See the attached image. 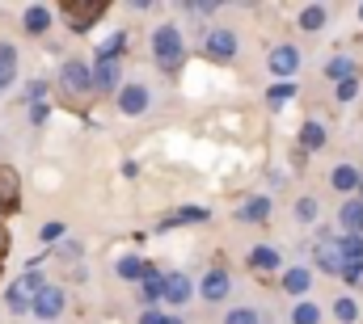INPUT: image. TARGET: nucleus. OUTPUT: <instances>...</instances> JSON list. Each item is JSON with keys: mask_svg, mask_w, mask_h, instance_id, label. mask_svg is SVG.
<instances>
[{"mask_svg": "<svg viewBox=\"0 0 363 324\" xmlns=\"http://www.w3.org/2000/svg\"><path fill=\"white\" fill-rule=\"evenodd\" d=\"M334 312H338V320H355V316H359V303H355V299H338V308H334Z\"/></svg>", "mask_w": 363, "mask_h": 324, "instance_id": "cd10ccee", "label": "nucleus"}, {"mask_svg": "<svg viewBox=\"0 0 363 324\" xmlns=\"http://www.w3.org/2000/svg\"><path fill=\"white\" fill-rule=\"evenodd\" d=\"M30 312H34L38 320H55V316L64 312V291H60V287H43L38 299L30 303Z\"/></svg>", "mask_w": 363, "mask_h": 324, "instance_id": "20e7f679", "label": "nucleus"}, {"mask_svg": "<svg viewBox=\"0 0 363 324\" xmlns=\"http://www.w3.org/2000/svg\"><path fill=\"white\" fill-rule=\"evenodd\" d=\"M161 299H169V303L190 299V278H186V274H169V278H165V291H161Z\"/></svg>", "mask_w": 363, "mask_h": 324, "instance_id": "ddd939ff", "label": "nucleus"}, {"mask_svg": "<svg viewBox=\"0 0 363 324\" xmlns=\"http://www.w3.org/2000/svg\"><path fill=\"white\" fill-rule=\"evenodd\" d=\"M342 265H347L342 244L338 241H321L317 244V270H321V274H342Z\"/></svg>", "mask_w": 363, "mask_h": 324, "instance_id": "423d86ee", "label": "nucleus"}, {"mask_svg": "<svg viewBox=\"0 0 363 324\" xmlns=\"http://www.w3.org/2000/svg\"><path fill=\"white\" fill-rule=\"evenodd\" d=\"M60 236H64V224H47L43 228V241H60Z\"/></svg>", "mask_w": 363, "mask_h": 324, "instance_id": "473e14b6", "label": "nucleus"}, {"mask_svg": "<svg viewBox=\"0 0 363 324\" xmlns=\"http://www.w3.org/2000/svg\"><path fill=\"white\" fill-rule=\"evenodd\" d=\"M283 287H287L291 295H304V291H308V270H287V274H283Z\"/></svg>", "mask_w": 363, "mask_h": 324, "instance_id": "6ab92c4d", "label": "nucleus"}, {"mask_svg": "<svg viewBox=\"0 0 363 324\" xmlns=\"http://www.w3.org/2000/svg\"><path fill=\"white\" fill-rule=\"evenodd\" d=\"M101 13H106V0H64V17H68L77 30H89Z\"/></svg>", "mask_w": 363, "mask_h": 324, "instance_id": "7ed1b4c3", "label": "nucleus"}, {"mask_svg": "<svg viewBox=\"0 0 363 324\" xmlns=\"http://www.w3.org/2000/svg\"><path fill=\"white\" fill-rule=\"evenodd\" d=\"M342 278H347V282H359L363 278V261H347V265H342Z\"/></svg>", "mask_w": 363, "mask_h": 324, "instance_id": "c85d7f7f", "label": "nucleus"}, {"mask_svg": "<svg viewBox=\"0 0 363 324\" xmlns=\"http://www.w3.org/2000/svg\"><path fill=\"white\" fill-rule=\"evenodd\" d=\"M291 320H296V324H317V320H321V312H317L313 303H300V308L291 312Z\"/></svg>", "mask_w": 363, "mask_h": 324, "instance_id": "393cba45", "label": "nucleus"}, {"mask_svg": "<svg viewBox=\"0 0 363 324\" xmlns=\"http://www.w3.org/2000/svg\"><path fill=\"white\" fill-rule=\"evenodd\" d=\"M174 219H178V224H194V219H203V211H194V207H190V211H178Z\"/></svg>", "mask_w": 363, "mask_h": 324, "instance_id": "72a5a7b5", "label": "nucleus"}, {"mask_svg": "<svg viewBox=\"0 0 363 324\" xmlns=\"http://www.w3.org/2000/svg\"><path fill=\"white\" fill-rule=\"evenodd\" d=\"M4 253H9V232L0 228V261H4Z\"/></svg>", "mask_w": 363, "mask_h": 324, "instance_id": "c9c22d12", "label": "nucleus"}, {"mask_svg": "<svg viewBox=\"0 0 363 324\" xmlns=\"http://www.w3.org/2000/svg\"><path fill=\"white\" fill-rule=\"evenodd\" d=\"M338 219H342V228H347L351 236H359V232H363V198H351V202H342Z\"/></svg>", "mask_w": 363, "mask_h": 324, "instance_id": "9b49d317", "label": "nucleus"}, {"mask_svg": "<svg viewBox=\"0 0 363 324\" xmlns=\"http://www.w3.org/2000/svg\"><path fill=\"white\" fill-rule=\"evenodd\" d=\"M89 84H93V81H89V68H85L81 59H72V64H64V88H68L72 97H81V93H85Z\"/></svg>", "mask_w": 363, "mask_h": 324, "instance_id": "6e6552de", "label": "nucleus"}, {"mask_svg": "<svg viewBox=\"0 0 363 324\" xmlns=\"http://www.w3.org/2000/svg\"><path fill=\"white\" fill-rule=\"evenodd\" d=\"M144 270H148V265H144L140 257H123V261H118V274H123V278H144Z\"/></svg>", "mask_w": 363, "mask_h": 324, "instance_id": "5701e85b", "label": "nucleus"}, {"mask_svg": "<svg viewBox=\"0 0 363 324\" xmlns=\"http://www.w3.org/2000/svg\"><path fill=\"white\" fill-rule=\"evenodd\" d=\"M47 25H51V13H47L43 4L26 8V30H30V34H47Z\"/></svg>", "mask_w": 363, "mask_h": 324, "instance_id": "2eb2a0df", "label": "nucleus"}, {"mask_svg": "<svg viewBox=\"0 0 363 324\" xmlns=\"http://www.w3.org/2000/svg\"><path fill=\"white\" fill-rule=\"evenodd\" d=\"M321 144H325V131H321L317 122H308V127H304V148H321Z\"/></svg>", "mask_w": 363, "mask_h": 324, "instance_id": "bb28decb", "label": "nucleus"}, {"mask_svg": "<svg viewBox=\"0 0 363 324\" xmlns=\"http://www.w3.org/2000/svg\"><path fill=\"white\" fill-rule=\"evenodd\" d=\"M140 324H182V320H169V316H161V312H144Z\"/></svg>", "mask_w": 363, "mask_h": 324, "instance_id": "c756f323", "label": "nucleus"}, {"mask_svg": "<svg viewBox=\"0 0 363 324\" xmlns=\"http://www.w3.org/2000/svg\"><path fill=\"white\" fill-rule=\"evenodd\" d=\"M267 215H271V202H267V198H254V202L241 207V219H254V224H258V219H267Z\"/></svg>", "mask_w": 363, "mask_h": 324, "instance_id": "aec40b11", "label": "nucleus"}, {"mask_svg": "<svg viewBox=\"0 0 363 324\" xmlns=\"http://www.w3.org/2000/svg\"><path fill=\"white\" fill-rule=\"evenodd\" d=\"M300 215H304V219H313V215H317V202H313V198H304V202H300Z\"/></svg>", "mask_w": 363, "mask_h": 324, "instance_id": "f704fd0d", "label": "nucleus"}, {"mask_svg": "<svg viewBox=\"0 0 363 324\" xmlns=\"http://www.w3.org/2000/svg\"><path fill=\"white\" fill-rule=\"evenodd\" d=\"M207 55H211V59H233V55H237L233 30H211V34H207Z\"/></svg>", "mask_w": 363, "mask_h": 324, "instance_id": "0eeeda50", "label": "nucleus"}, {"mask_svg": "<svg viewBox=\"0 0 363 324\" xmlns=\"http://www.w3.org/2000/svg\"><path fill=\"white\" fill-rule=\"evenodd\" d=\"M355 88H359V84H355V76H351V81L338 84V97H342V101H351V97H355Z\"/></svg>", "mask_w": 363, "mask_h": 324, "instance_id": "2f4dec72", "label": "nucleus"}, {"mask_svg": "<svg viewBox=\"0 0 363 324\" xmlns=\"http://www.w3.org/2000/svg\"><path fill=\"white\" fill-rule=\"evenodd\" d=\"M267 97H271V105H287V101L296 97V84H291V81L274 84V88H271V93H267Z\"/></svg>", "mask_w": 363, "mask_h": 324, "instance_id": "b1692460", "label": "nucleus"}, {"mask_svg": "<svg viewBox=\"0 0 363 324\" xmlns=\"http://www.w3.org/2000/svg\"><path fill=\"white\" fill-rule=\"evenodd\" d=\"M334 185H338V190H355V185H359V173L342 164V168H334Z\"/></svg>", "mask_w": 363, "mask_h": 324, "instance_id": "4be33fe9", "label": "nucleus"}, {"mask_svg": "<svg viewBox=\"0 0 363 324\" xmlns=\"http://www.w3.org/2000/svg\"><path fill=\"white\" fill-rule=\"evenodd\" d=\"M89 81L97 84V88H101V93H114V84H118V64H114V59H106V55H101V64H97V72H93Z\"/></svg>", "mask_w": 363, "mask_h": 324, "instance_id": "f8f14e48", "label": "nucleus"}, {"mask_svg": "<svg viewBox=\"0 0 363 324\" xmlns=\"http://www.w3.org/2000/svg\"><path fill=\"white\" fill-rule=\"evenodd\" d=\"M271 68L279 72V76H291V72L300 68V51H296V47H274L271 51Z\"/></svg>", "mask_w": 363, "mask_h": 324, "instance_id": "1a4fd4ad", "label": "nucleus"}, {"mask_svg": "<svg viewBox=\"0 0 363 324\" xmlns=\"http://www.w3.org/2000/svg\"><path fill=\"white\" fill-rule=\"evenodd\" d=\"M250 265L254 270H279V253L274 248H254L250 253Z\"/></svg>", "mask_w": 363, "mask_h": 324, "instance_id": "a211bd4d", "label": "nucleus"}, {"mask_svg": "<svg viewBox=\"0 0 363 324\" xmlns=\"http://www.w3.org/2000/svg\"><path fill=\"white\" fill-rule=\"evenodd\" d=\"M161 291H165V278L148 265V270H144V299H148V303H157V299H161Z\"/></svg>", "mask_w": 363, "mask_h": 324, "instance_id": "dca6fc26", "label": "nucleus"}, {"mask_svg": "<svg viewBox=\"0 0 363 324\" xmlns=\"http://www.w3.org/2000/svg\"><path fill=\"white\" fill-rule=\"evenodd\" d=\"M321 21H325V8H321V4H308V8L300 13V25H304V30H321Z\"/></svg>", "mask_w": 363, "mask_h": 324, "instance_id": "412c9836", "label": "nucleus"}, {"mask_svg": "<svg viewBox=\"0 0 363 324\" xmlns=\"http://www.w3.org/2000/svg\"><path fill=\"white\" fill-rule=\"evenodd\" d=\"M38 291H43V278H38V274L17 278V282L9 287V312H30V303L38 299Z\"/></svg>", "mask_w": 363, "mask_h": 324, "instance_id": "f03ea898", "label": "nucleus"}, {"mask_svg": "<svg viewBox=\"0 0 363 324\" xmlns=\"http://www.w3.org/2000/svg\"><path fill=\"white\" fill-rule=\"evenodd\" d=\"M359 181H363V177H359Z\"/></svg>", "mask_w": 363, "mask_h": 324, "instance_id": "e433bc0d", "label": "nucleus"}, {"mask_svg": "<svg viewBox=\"0 0 363 324\" xmlns=\"http://www.w3.org/2000/svg\"><path fill=\"white\" fill-rule=\"evenodd\" d=\"M13 76H17V55L9 47H0V88L13 84Z\"/></svg>", "mask_w": 363, "mask_h": 324, "instance_id": "f3484780", "label": "nucleus"}, {"mask_svg": "<svg viewBox=\"0 0 363 324\" xmlns=\"http://www.w3.org/2000/svg\"><path fill=\"white\" fill-rule=\"evenodd\" d=\"M224 324H258V316H254V312H233Z\"/></svg>", "mask_w": 363, "mask_h": 324, "instance_id": "7c9ffc66", "label": "nucleus"}, {"mask_svg": "<svg viewBox=\"0 0 363 324\" xmlns=\"http://www.w3.org/2000/svg\"><path fill=\"white\" fill-rule=\"evenodd\" d=\"M203 295H207V299H224V295H228V274H224V270H211V274L203 278Z\"/></svg>", "mask_w": 363, "mask_h": 324, "instance_id": "4468645a", "label": "nucleus"}, {"mask_svg": "<svg viewBox=\"0 0 363 324\" xmlns=\"http://www.w3.org/2000/svg\"><path fill=\"white\" fill-rule=\"evenodd\" d=\"M325 72H330V76H338V81H351V76H355V72H351V59H330V64H325Z\"/></svg>", "mask_w": 363, "mask_h": 324, "instance_id": "a878e982", "label": "nucleus"}, {"mask_svg": "<svg viewBox=\"0 0 363 324\" xmlns=\"http://www.w3.org/2000/svg\"><path fill=\"white\" fill-rule=\"evenodd\" d=\"M21 207V181L9 164H0V211H17Z\"/></svg>", "mask_w": 363, "mask_h": 324, "instance_id": "39448f33", "label": "nucleus"}, {"mask_svg": "<svg viewBox=\"0 0 363 324\" xmlns=\"http://www.w3.org/2000/svg\"><path fill=\"white\" fill-rule=\"evenodd\" d=\"M152 47H157V59H161V68H178L182 64V30L178 25H161L157 30V38H152Z\"/></svg>", "mask_w": 363, "mask_h": 324, "instance_id": "f257e3e1", "label": "nucleus"}, {"mask_svg": "<svg viewBox=\"0 0 363 324\" xmlns=\"http://www.w3.org/2000/svg\"><path fill=\"white\" fill-rule=\"evenodd\" d=\"M118 105H123V114H144V110H148V93H144L140 84H127V88L118 93Z\"/></svg>", "mask_w": 363, "mask_h": 324, "instance_id": "9d476101", "label": "nucleus"}]
</instances>
